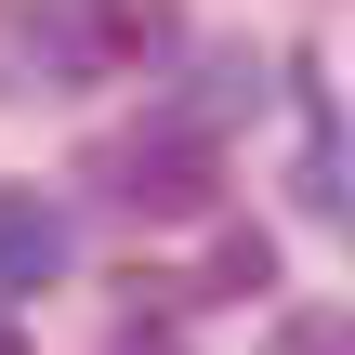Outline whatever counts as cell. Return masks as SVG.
<instances>
[{"mask_svg": "<svg viewBox=\"0 0 355 355\" xmlns=\"http://www.w3.org/2000/svg\"><path fill=\"white\" fill-rule=\"evenodd\" d=\"M79 13H92V53H119V66L171 53V0H79Z\"/></svg>", "mask_w": 355, "mask_h": 355, "instance_id": "3", "label": "cell"}, {"mask_svg": "<svg viewBox=\"0 0 355 355\" xmlns=\"http://www.w3.org/2000/svg\"><path fill=\"white\" fill-rule=\"evenodd\" d=\"M119 184V211H145V224H184V211H211V184H224V158H211V132L198 119H158V132H132L119 158H105Z\"/></svg>", "mask_w": 355, "mask_h": 355, "instance_id": "1", "label": "cell"}, {"mask_svg": "<svg viewBox=\"0 0 355 355\" xmlns=\"http://www.w3.org/2000/svg\"><path fill=\"white\" fill-rule=\"evenodd\" d=\"M66 277V211L53 198H0V290H40Z\"/></svg>", "mask_w": 355, "mask_h": 355, "instance_id": "2", "label": "cell"}, {"mask_svg": "<svg viewBox=\"0 0 355 355\" xmlns=\"http://www.w3.org/2000/svg\"><path fill=\"white\" fill-rule=\"evenodd\" d=\"M119 355H171V343H119Z\"/></svg>", "mask_w": 355, "mask_h": 355, "instance_id": "6", "label": "cell"}, {"mask_svg": "<svg viewBox=\"0 0 355 355\" xmlns=\"http://www.w3.org/2000/svg\"><path fill=\"white\" fill-rule=\"evenodd\" d=\"M263 355H355V316H329V303H316V316H290Z\"/></svg>", "mask_w": 355, "mask_h": 355, "instance_id": "4", "label": "cell"}, {"mask_svg": "<svg viewBox=\"0 0 355 355\" xmlns=\"http://www.w3.org/2000/svg\"><path fill=\"white\" fill-rule=\"evenodd\" d=\"M0 355H26V329H13V316H0Z\"/></svg>", "mask_w": 355, "mask_h": 355, "instance_id": "5", "label": "cell"}]
</instances>
